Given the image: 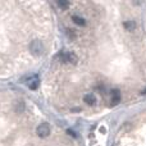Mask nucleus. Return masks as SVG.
Instances as JSON below:
<instances>
[{"instance_id":"nucleus-1","label":"nucleus","mask_w":146,"mask_h":146,"mask_svg":"<svg viewBox=\"0 0 146 146\" xmlns=\"http://www.w3.org/2000/svg\"><path fill=\"white\" fill-rule=\"evenodd\" d=\"M30 51H31V54L32 55H35V56H40L41 54L44 53V44L41 42L40 40H33V41H31V44H30Z\"/></svg>"},{"instance_id":"nucleus-2","label":"nucleus","mask_w":146,"mask_h":146,"mask_svg":"<svg viewBox=\"0 0 146 146\" xmlns=\"http://www.w3.org/2000/svg\"><path fill=\"white\" fill-rule=\"evenodd\" d=\"M59 59L63 63H68V64H76L77 63V56L74 55L71 51H62L59 54Z\"/></svg>"},{"instance_id":"nucleus-3","label":"nucleus","mask_w":146,"mask_h":146,"mask_svg":"<svg viewBox=\"0 0 146 146\" xmlns=\"http://www.w3.org/2000/svg\"><path fill=\"white\" fill-rule=\"evenodd\" d=\"M50 124L49 123H41L40 126L37 127V129H36V132H37V136L41 137V139H45V137H48L49 135H50Z\"/></svg>"},{"instance_id":"nucleus-4","label":"nucleus","mask_w":146,"mask_h":146,"mask_svg":"<svg viewBox=\"0 0 146 146\" xmlns=\"http://www.w3.org/2000/svg\"><path fill=\"white\" fill-rule=\"evenodd\" d=\"M119 101H121V92H119L118 88H113L110 91V105L111 106L118 105Z\"/></svg>"},{"instance_id":"nucleus-5","label":"nucleus","mask_w":146,"mask_h":146,"mask_svg":"<svg viewBox=\"0 0 146 146\" xmlns=\"http://www.w3.org/2000/svg\"><path fill=\"white\" fill-rule=\"evenodd\" d=\"M27 86H28V88L30 90H37L38 88V85H40V81H38V77L37 76H33V77H31V78H28L27 80Z\"/></svg>"},{"instance_id":"nucleus-6","label":"nucleus","mask_w":146,"mask_h":146,"mask_svg":"<svg viewBox=\"0 0 146 146\" xmlns=\"http://www.w3.org/2000/svg\"><path fill=\"white\" fill-rule=\"evenodd\" d=\"M72 21H73V23H74V25L81 26V27H85V26H86V19H85V18H82V17H80V15H73Z\"/></svg>"},{"instance_id":"nucleus-7","label":"nucleus","mask_w":146,"mask_h":146,"mask_svg":"<svg viewBox=\"0 0 146 146\" xmlns=\"http://www.w3.org/2000/svg\"><path fill=\"white\" fill-rule=\"evenodd\" d=\"M83 101H85L86 104L92 106L96 104V98H95V95H92V94H87V95H85V98H83Z\"/></svg>"},{"instance_id":"nucleus-8","label":"nucleus","mask_w":146,"mask_h":146,"mask_svg":"<svg viewBox=\"0 0 146 146\" xmlns=\"http://www.w3.org/2000/svg\"><path fill=\"white\" fill-rule=\"evenodd\" d=\"M123 26L127 31H133L135 28H136V22H135V21H126V22L123 23Z\"/></svg>"},{"instance_id":"nucleus-9","label":"nucleus","mask_w":146,"mask_h":146,"mask_svg":"<svg viewBox=\"0 0 146 146\" xmlns=\"http://www.w3.org/2000/svg\"><path fill=\"white\" fill-rule=\"evenodd\" d=\"M25 103H23V101H17V103H15V105H14V110L17 111V113H22L23 110H25Z\"/></svg>"},{"instance_id":"nucleus-10","label":"nucleus","mask_w":146,"mask_h":146,"mask_svg":"<svg viewBox=\"0 0 146 146\" xmlns=\"http://www.w3.org/2000/svg\"><path fill=\"white\" fill-rule=\"evenodd\" d=\"M56 4L60 9H68L69 7V0H56Z\"/></svg>"},{"instance_id":"nucleus-11","label":"nucleus","mask_w":146,"mask_h":146,"mask_svg":"<svg viewBox=\"0 0 146 146\" xmlns=\"http://www.w3.org/2000/svg\"><path fill=\"white\" fill-rule=\"evenodd\" d=\"M132 1H133V5L139 7V5H141V4H142V1H144V0H132Z\"/></svg>"},{"instance_id":"nucleus-12","label":"nucleus","mask_w":146,"mask_h":146,"mask_svg":"<svg viewBox=\"0 0 146 146\" xmlns=\"http://www.w3.org/2000/svg\"><path fill=\"white\" fill-rule=\"evenodd\" d=\"M67 133H69V135H71V136H73V137H77V135H76L74 132L72 131V129H67Z\"/></svg>"},{"instance_id":"nucleus-13","label":"nucleus","mask_w":146,"mask_h":146,"mask_svg":"<svg viewBox=\"0 0 146 146\" xmlns=\"http://www.w3.org/2000/svg\"><path fill=\"white\" fill-rule=\"evenodd\" d=\"M141 94H142V95H146V88H145V90H142Z\"/></svg>"}]
</instances>
